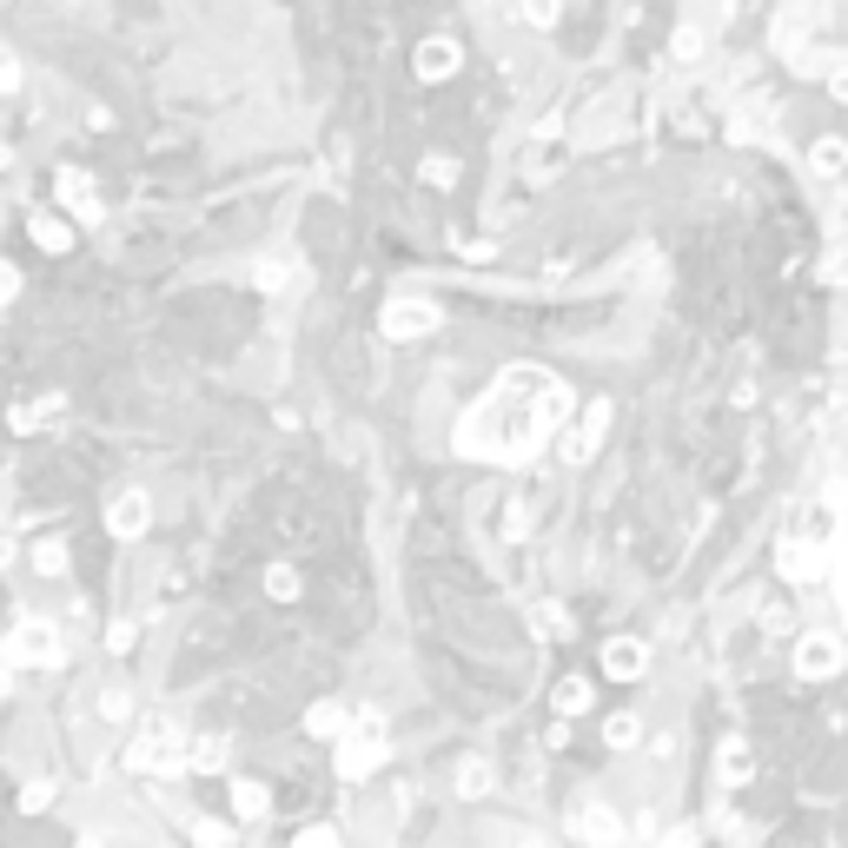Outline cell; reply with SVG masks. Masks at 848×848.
Listing matches in <instances>:
<instances>
[{
	"instance_id": "6da1fadb",
	"label": "cell",
	"mask_w": 848,
	"mask_h": 848,
	"mask_svg": "<svg viewBox=\"0 0 848 848\" xmlns=\"http://www.w3.org/2000/svg\"><path fill=\"white\" fill-rule=\"evenodd\" d=\"M378 756H385V730H378V716H365L358 736L338 743V776H345V783H365V776L378 770Z\"/></svg>"
},
{
	"instance_id": "7a4b0ae2",
	"label": "cell",
	"mask_w": 848,
	"mask_h": 848,
	"mask_svg": "<svg viewBox=\"0 0 848 848\" xmlns=\"http://www.w3.org/2000/svg\"><path fill=\"white\" fill-rule=\"evenodd\" d=\"M7 657H13V663H60V637H53L46 624H20L13 643H7Z\"/></svg>"
},
{
	"instance_id": "3957f363",
	"label": "cell",
	"mask_w": 848,
	"mask_h": 848,
	"mask_svg": "<svg viewBox=\"0 0 848 848\" xmlns=\"http://www.w3.org/2000/svg\"><path fill=\"white\" fill-rule=\"evenodd\" d=\"M796 670L816 677V683L836 677V670H842V643H836V637H803V643H796Z\"/></svg>"
},
{
	"instance_id": "277c9868",
	"label": "cell",
	"mask_w": 848,
	"mask_h": 848,
	"mask_svg": "<svg viewBox=\"0 0 848 848\" xmlns=\"http://www.w3.org/2000/svg\"><path fill=\"white\" fill-rule=\"evenodd\" d=\"M604 670H610L617 683H630V677H643V670H650V650H643V643H630V637H617V643L604 650Z\"/></svg>"
},
{
	"instance_id": "5b68a950",
	"label": "cell",
	"mask_w": 848,
	"mask_h": 848,
	"mask_svg": "<svg viewBox=\"0 0 848 848\" xmlns=\"http://www.w3.org/2000/svg\"><path fill=\"white\" fill-rule=\"evenodd\" d=\"M232 816H239V823H265V816H272V789L252 783V776H239V783H232Z\"/></svg>"
},
{
	"instance_id": "8992f818",
	"label": "cell",
	"mask_w": 848,
	"mask_h": 848,
	"mask_svg": "<svg viewBox=\"0 0 848 848\" xmlns=\"http://www.w3.org/2000/svg\"><path fill=\"white\" fill-rule=\"evenodd\" d=\"M431 318H438L431 305H411V299H405V305L385 312V332H391V338H411V332H431Z\"/></svg>"
},
{
	"instance_id": "52a82bcc",
	"label": "cell",
	"mask_w": 848,
	"mask_h": 848,
	"mask_svg": "<svg viewBox=\"0 0 848 848\" xmlns=\"http://www.w3.org/2000/svg\"><path fill=\"white\" fill-rule=\"evenodd\" d=\"M590 703H597L590 677H564V683H557V716H584Z\"/></svg>"
},
{
	"instance_id": "ba28073f",
	"label": "cell",
	"mask_w": 848,
	"mask_h": 848,
	"mask_svg": "<svg viewBox=\"0 0 848 848\" xmlns=\"http://www.w3.org/2000/svg\"><path fill=\"white\" fill-rule=\"evenodd\" d=\"M577 836H590V842H617L624 823H617V809H584V816H577Z\"/></svg>"
},
{
	"instance_id": "9c48e42d",
	"label": "cell",
	"mask_w": 848,
	"mask_h": 848,
	"mask_svg": "<svg viewBox=\"0 0 848 848\" xmlns=\"http://www.w3.org/2000/svg\"><path fill=\"white\" fill-rule=\"evenodd\" d=\"M451 66H458V46H451V40L418 46V73H431V80H438V73H451Z\"/></svg>"
},
{
	"instance_id": "30bf717a",
	"label": "cell",
	"mask_w": 848,
	"mask_h": 848,
	"mask_svg": "<svg viewBox=\"0 0 848 848\" xmlns=\"http://www.w3.org/2000/svg\"><path fill=\"white\" fill-rule=\"evenodd\" d=\"M305 730H312V736H345V703H312Z\"/></svg>"
},
{
	"instance_id": "8fae6325",
	"label": "cell",
	"mask_w": 848,
	"mask_h": 848,
	"mask_svg": "<svg viewBox=\"0 0 848 848\" xmlns=\"http://www.w3.org/2000/svg\"><path fill=\"white\" fill-rule=\"evenodd\" d=\"M604 743H610V750H637V743H643V723H637V716H610V723H604Z\"/></svg>"
},
{
	"instance_id": "7c38bea8",
	"label": "cell",
	"mask_w": 848,
	"mask_h": 848,
	"mask_svg": "<svg viewBox=\"0 0 848 848\" xmlns=\"http://www.w3.org/2000/svg\"><path fill=\"white\" fill-rule=\"evenodd\" d=\"M139 524H146V504H139V498H119V504H113V531H119V537H139Z\"/></svg>"
},
{
	"instance_id": "4fadbf2b",
	"label": "cell",
	"mask_w": 848,
	"mask_h": 848,
	"mask_svg": "<svg viewBox=\"0 0 848 848\" xmlns=\"http://www.w3.org/2000/svg\"><path fill=\"white\" fill-rule=\"evenodd\" d=\"M750 776H756V756H750L743 743H730V750H723V783H750Z\"/></svg>"
},
{
	"instance_id": "5bb4252c",
	"label": "cell",
	"mask_w": 848,
	"mask_h": 848,
	"mask_svg": "<svg viewBox=\"0 0 848 848\" xmlns=\"http://www.w3.org/2000/svg\"><path fill=\"white\" fill-rule=\"evenodd\" d=\"M265 590H272L279 604H292V597H299V570H292V564H272V570H265Z\"/></svg>"
},
{
	"instance_id": "9a60e30c",
	"label": "cell",
	"mask_w": 848,
	"mask_h": 848,
	"mask_svg": "<svg viewBox=\"0 0 848 848\" xmlns=\"http://www.w3.org/2000/svg\"><path fill=\"white\" fill-rule=\"evenodd\" d=\"M219 763H226V743L219 736H199L192 743V770H219Z\"/></svg>"
},
{
	"instance_id": "2e32d148",
	"label": "cell",
	"mask_w": 848,
	"mask_h": 848,
	"mask_svg": "<svg viewBox=\"0 0 848 848\" xmlns=\"http://www.w3.org/2000/svg\"><path fill=\"white\" fill-rule=\"evenodd\" d=\"M33 239H40V245H53V252H60V245H73V232H66L60 219H33Z\"/></svg>"
},
{
	"instance_id": "e0dca14e",
	"label": "cell",
	"mask_w": 848,
	"mask_h": 848,
	"mask_svg": "<svg viewBox=\"0 0 848 848\" xmlns=\"http://www.w3.org/2000/svg\"><path fill=\"white\" fill-rule=\"evenodd\" d=\"M458 789H464V796H484V789H491V770H484V763H464Z\"/></svg>"
},
{
	"instance_id": "ac0fdd59",
	"label": "cell",
	"mask_w": 848,
	"mask_h": 848,
	"mask_svg": "<svg viewBox=\"0 0 848 848\" xmlns=\"http://www.w3.org/2000/svg\"><path fill=\"white\" fill-rule=\"evenodd\" d=\"M46 803H53V783H27V796H20V809H27V816H40Z\"/></svg>"
},
{
	"instance_id": "d6986e66",
	"label": "cell",
	"mask_w": 848,
	"mask_h": 848,
	"mask_svg": "<svg viewBox=\"0 0 848 848\" xmlns=\"http://www.w3.org/2000/svg\"><path fill=\"white\" fill-rule=\"evenodd\" d=\"M697 53H703V27H683L677 33V60H697Z\"/></svg>"
},
{
	"instance_id": "ffe728a7",
	"label": "cell",
	"mask_w": 848,
	"mask_h": 848,
	"mask_svg": "<svg viewBox=\"0 0 848 848\" xmlns=\"http://www.w3.org/2000/svg\"><path fill=\"white\" fill-rule=\"evenodd\" d=\"M292 848H338V836H332V829H305Z\"/></svg>"
},
{
	"instance_id": "44dd1931",
	"label": "cell",
	"mask_w": 848,
	"mask_h": 848,
	"mask_svg": "<svg viewBox=\"0 0 848 848\" xmlns=\"http://www.w3.org/2000/svg\"><path fill=\"white\" fill-rule=\"evenodd\" d=\"M100 716H113V723H119V716H126V697H119V690H106V697H100Z\"/></svg>"
},
{
	"instance_id": "7402d4cb",
	"label": "cell",
	"mask_w": 848,
	"mask_h": 848,
	"mask_svg": "<svg viewBox=\"0 0 848 848\" xmlns=\"http://www.w3.org/2000/svg\"><path fill=\"white\" fill-rule=\"evenodd\" d=\"M663 848H697V829H670V842Z\"/></svg>"
},
{
	"instance_id": "603a6c76",
	"label": "cell",
	"mask_w": 848,
	"mask_h": 848,
	"mask_svg": "<svg viewBox=\"0 0 848 848\" xmlns=\"http://www.w3.org/2000/svg\"><path fill=\"white\" fill-rule=\"evenodd\" d=\"M80 848H100V842H80Z\"/></svg>"
}]
</instances>
